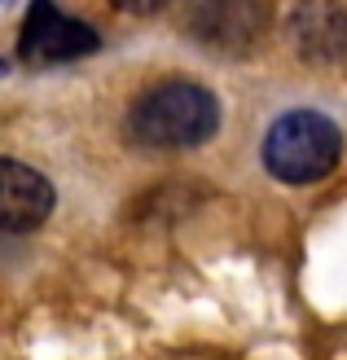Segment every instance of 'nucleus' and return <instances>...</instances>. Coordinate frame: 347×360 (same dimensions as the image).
Returning <instances> with one entry per match:
<instances>
[{"label": "nucleus", "instance_id": "nucleus-1", "mask_svg": "<svg viewBox=\"0 0 347 360\" xmlns=\"http://www.w3.org/2000/svg\"><path fill=\"white\" fill-rule=\"evenodd\" d=\"M220 132V101L194 79H163L132 101L127 136L141 150H198Z\"/></svg>", "mask_w": 347, "mask_h": 360}, {"label": "nucleus", "instance_id": "nucleus-3", "mask_svg": "<svg viewBox=\"0 0 347 360\" xmlns=\"http://www.w3.org/2000/svg\"><path fill=\"white\" fill-rule=\"evenodd\" d=\"M101 49L97 27L80 22V18L62 13L53 0H31L27 22L18 31V58L27 66H58V62H75Z\"/></svg>", "mask_w": 347, "mask_h": 360}, {"label": "nucleus", "instance_id": "nucleus-7", "mask_svg": "<svg viewBox=\"0 0 347 360\" xmlns=\"http://www.w3.org/2000/svg\"><path fill=\"white\" fill-rule=\"evenodd\" d=\"M115 5L123 13H158V9H168L172 0H115Z\"/></svg>", "mask_w": 347, "mask_h": 360}, {"label": "nucleus", "instance_id": "nucleus-8", "mask_svg": "<svg viewBox=\"0 0 347 360\" xmlns=\"http://www.w3.org/2000/svg\"><path fill=\"white\" fill-rule=\"evenodd\" d=\"M0 75H5V62H0Z\"/></svg>", "mask_w": 347, "mask_h": 360}, {"label": "nucleus", "instance_id": "nucleus-6", "mask_svg": "<svg viewBox=\"0 0 347 360\" xmlns=\"http://www.w3.org/2000/svg\"><path fill=\"white\" fill-rule=\"evenodd\" d=\"M53 211V185L44 172H35L18 158H0V229L31 233Z\"/></svg>", "mask_w": 347, "mask_h": 360}, {"label": "nucleus", "instance_id": "nucleus-2", "mask_svg": "<svg viewBox=\"0 0 347 360\" xmlns=\"http://www.w3.org/2000/svg\"><path fill=\"white\" fill-rule=\"evenodd\" d=\"M343 132L317 110H290L264 136V167L286 185H313L339 167Z\"/></svg>", "mask_w": 347, "mask_h": 360}, {"label": "nucleus", "instance_id": "nucleus-4", "mask_svg": "<svg viewBox=\"0 0 347 360\" xmlns=\"http://www.w3.org/2000/svg\"><path fill=\"white\" fill-rule=\"evenodd\" d=\"M268 31L264 0H194L189 5V35L211 49H251Z\"/></svg>", "mask_w": 347, "mask_h": 360}, {"label": "nucleus", "instance_id": "nucleus-5", "mask_svg": "<svg viewBox=\"0 0 347 360\" xmlns=\"http://www.w3.org/2000/svg\"><path fill=\"white\" fill-rule=\"evenodd\" d=\"M286 35L303 62L334 66L347 58V9L339 0H299L290 9Z\"/></svg>", "mask_w": 347, "mask_h": 360}]
</instances>
